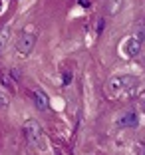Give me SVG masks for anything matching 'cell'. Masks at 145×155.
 I'll return each instance as SVG.
<instances>
[{"label":"cell","instance_id":"ba28073f","mask_svg":"<svg viewBox=\"0 0 145 155\" xmlns=\"http://www.w3.org/2000/svg\"><path fill=\"white\" fill-rule=\"evenodd\" d=\"M8 104H10V100H8V96H6L4 91L0 90V110H6V107H8Z\"/></svg>","mask_w":145,"mask_h":155},{"label":"cell","instance_id":"9c48e42d","mask_svg":"<svg viewBox=\"0 0 145 155\" xmlns=\"http://www.w3.org/2000/svg\"><path fill=\"white\" fill-rule=\"evenodd\" d=\"M135 38L141 42V44H143V42H145V28H139V30H137V32H135Z\"/></svg>","mask_w":145,"mask_h":155},{"label":"cell","instance_id":"8fae6325","mask_svg":"<svg viewBox=\"0 0 145 155\" xmlns=\"http://www.w3.org/2000/svg\"><path fill=\"white\" fill-rule=\"evenodd\" d=\"M141 104H143V107H145V91L141 94Z\"/></svg>","mask_w":145,"mask_h":155},{"label":"cell","instance_id":"7a4b0ae2","mask_svg":"<svg viewBox=\"0 0 145 155\" xmlns=\"http://www.w3.org/2000/svg\"><path fill=\"white\" fill-rule=\"evenodd\" d=\"M24 135H26L28 143H30V145H34L36 149H40V151H46V149H48L44 129H42V125L36 121V119H28V121L24 123Z\"/></svg>","mask_w":145,"mask_h":155},{"label":"cell","instance_id":"5b68a950","mask_svg":"<svg viewBox=\"0 0 145 155\" xmlns=\"http://www.w3.org/2000/svg\"><path fill=\"white\" fill-rule=\"evenodd\" d=\"M117 125L119 127H137V125H139V117H137V114L133 110H127L125 114L119 115Z\"/></svg>","mask_w":145,"mask_h":155},{"label":"cell","instance_id":"30bf717a","mask_svg":"<svg viewBox=\"0 0 145 155\" xmlns=\"http://www.w3.org/2000/svg\"><path fill=\"white\" fill-rule=\"evenodd\" d=\"M70 82H72V74H70V72H64L62 74V84H64V86H68Z\"/></svg>","mask_w":145,"mask_h":155},{"label":"cell","instance_id":"7c38bea8","mask_svg":"<svg viewBox=\"0 0 145 155\" xmlns=\"http://www.w3.org/2000/svg\"><path fill=\"white\" fill-rule=\"evenodd\" d=\"M143 155H145V147H143Z\"/></svg>","mask_w":145,"mask_h":155},{"label":"cell","instance_id":"277c9868","mask_svg":"<svg viewBox=\"0 0 145 155\" xmlns=\"http://www.w3.org/2000/svg\"><path fill=\"white\" fill-rule=\"evenodd\" d=\"M141 46H143V44H141L135 36H131V38H127V40L123 42L121 50H123V54H125L127 58H135V56L141 52Z\"/></svg>","mask_w":145,"mask_h":155},{"label":"cell","instance_id":"6da1fadb","mask_svg":"<svg viewBox=\"0 0 145 155\" xmlns=\"http://www.w3.org/2000/svg\"><path fill=\"white\" fill-rule=\"evenodd\" d=\"M105 96L107 97H121V96H129L137 90V80L133 76H115L109 78L104 86Z\"/></svg>","mask_w":145,"mask_h":155},{"label":"cell","instance_id":"52a82bcc","mask_svg":"<svg viewBox=\"0 0 145 155\" xmlns=\"http://www.w3.org/2000/svg\"><path fill=\"white\" fill-rule=\"evenodd\" d=\"M10 40H12V30L8 26L0 28V54H4V50L8 48Z\"/></svg>","mask_w":145,"mask_h":155},{"label":"cell","instance_id":"3957f363","mask_svg":"<svg viewBox=\"0 0 145 155\" xmlns=\"http://www.w3.org/2000/svg\"><path fill=\"white\" fill-rule=\"evenodd\" d=\"M36 38H38V34H36V30L34 28H24L22 32L18 34V38H16V52H18L20 56H30L32 54V50H34V46H36Z\"/></svg>","mask_w":145,"mask_h":155},{"label":"cell","instance_id":"8992f818","mask_svg":"<svg viewBox=\"0 0 145 155\" xmlns=\"http://www.w3.org/2000/svg\"><path fill=\"white\" fill-rule=\"evenodd\" d=\"M30 97H32V101H34V107H36L38 111H46L48 110V96H46L42 90H32L30 91Z\"/></svg>","mask_w":145,"mask_h":155}]
</instances>
